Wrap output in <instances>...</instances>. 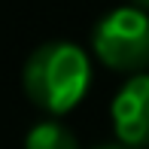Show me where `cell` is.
I'll return each mask as SVG.
<instances>
[{
  "mask_svg": "<svg viewBox=\"0 0 149 149\" xmlns=\"http://www.w3.org/2000/svg\"><path fill=\"white\" fill-rule=\"evenodd\" d=\"M91 49L110 70L137 76L149 67V12L125 3L100 15L91 31Z\"/></svg>",
  "mask_w": 149,
  "mask_h": 149,
  "instance_id": "7a4b0ae2",
  "label": "cell"
},
{
  "mask_svg": "<svg viewBox=\"0 0 149 149\" xmlns=\"http://www.w3.org/2000/svg\"><path fill=\"white\" fill-rule=\"evenodd\" d=\"M131 6H137V9H143V12H149V0H128Z\"/></svg>",
  "mask_w": 149,
  "mask_h": 149,
  "instance_id": "5b68a950",
  "label": "cell"
},
{
  "mask_svg": "<svg viewBox=\"0 0 149 149\" xmlns=\"http://www.w3.org/2000/svg\"><path fill=\"white\" fill-rule=\"evenodd\" d=\"M94 149H128V146H122V143H104V146H94Z\"/></svg>",
  "mask_w": 149,
  "mask_h": 149,
  "instance_id": "8992f818",
  "label": "cell"
},
{
  "mask_svg": "<svg viewBox=\"0 0 149 149\" xmlns=\"http://www.w3.org/2000/svg\"><path fill=\"white\" fill-rule=\"evenodd\" d=\"M22 82L40 110L64 116L82 104L91 88V58L82 46L70 40H52L28 55Z\"/></svg>",
  "mask_w": 149,
  "mask_h": 149,
  "instance_id": "6da1fadb",
  "label": "cell"
},
{
  "mask_svg": "<svg viewBox=\"0 0 149 149\" xmlns=\"http://www.w3.org/2000/svg\"><path fill=\"white\" fill-rule=\"evenodd\" d=\"M113 134L122 146H149V73L128 76L110 100Z\"/></svg>",
  "mask_w": 149,
  "mask_h": 149,
  "instance_id": "3957f363",
  "label": "cell"
},
{
  "mask_svg": "<svg viewBox=\"0 0 149 149\" xmlns=\"http://www.w3.org/2000/svg\"><path fill=\"white\" fill-rule=\"evenodd\" d=\"M24 149H79V140L67 125L46 119L24 134Z\"/></svg>",
  "mask_w": 149,
  "mask_h": 149,
  "instance_id": "277c9868",
  "label": "cell"
}]
</instances>
